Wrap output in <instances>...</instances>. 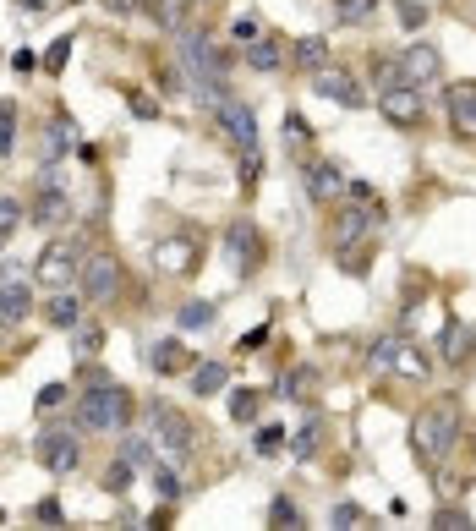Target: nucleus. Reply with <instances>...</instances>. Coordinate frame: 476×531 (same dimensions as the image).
Wrapping results in <instances>:
<instances>
[{"instance_id":"f257e3e1","label":"nucleus","mask_w":476,"mask_h":531,"mask_svg":"<svg viewBox=\"0 0 476 531\" xmlns=\"http://www.w3.org/2000/svg\"><path fill=\"white\" fill-rule=\"evenodd\" d=\"M455 444H460V400L455 395H438L433 406L416 411L411 449H416V460H427V466H444V460L455 455Z\"/></svg>"},{"instance_id":"f03ea898","label":"nucleus","mask_w":476,"mask_h":531,"mask_svg":"<svg viewBox=\"0 0 476 531\" xmlns=\"http://www.w3.org/2000/svg\"><path fill=\"white\" fill-rule=\"evenodd\" d=\"M126 422H132V389L99 378V384H88L77 395V427L83 433H121Z\"/></svg>"},{"instance_id":"7ed1b4c3","label":"nucleus","mask_w":476,"mask_h":531,"mask_svg":"<svg viewBox=\"0 0 476 531\" xmlns=\"http://www.w3.org/2000/svg\"><path fill=\"white\" fill-rule=\"evenodd\" d=\"M148 438H154V449L176 466V460H187L197 449V427L181 417L170 400H148Z\"/></svg>"},{"instance_id":"20e7f679","label":"nucleus","mask_w":476,"mask_h":531,"mask_svg":"<svg viewBox=\"0 0 476 531\" xmlns=\"http://www.w3.org/2000/svg\"><path fill=\"white\" fill-rule=\"evenodd\" d=\"M77 274H83V252H77L72 241H50V247L33 258V280H39L44 291H66Z\"/></svg>"},{"instance_id":"39448f33","label":"nucleus","mask_w":476,"mask_h":531,"mask_svg":"<svg viewBox=\"0 0 476 531\" xmlns=\"http://www.w3.org/2000/svg\"><path fill=\"white\" fill-rule=\"evenodd\" d=\"M39 460L55 477H72L83 466V427H44L39 433Z\"/></svg>"},{"instance_id":"423d86ee","label":"nucleus","mask_w":476,"mask_h":531,"mask_svg":"<svg viewBox=\"0 0 476 531\" xmlns=\"http://www.w3.org/2000/svg\"><path fill=\"white\" fill-rule=\"evenodd\" d=\"M214 121H219V132L230 137L236 154H252V148H258V110H252L247 99H219Z\"/></svg>"},{"instance_id":"0eeeda50","label":"nucleus","mask_w":476,"mask_h":531,"mask_svg":"<svg viewBox=\"0 0 476 531\" xmlns=\"http://www.w3.org/2000/svg\"><path fill=\"white\" fill-rule=\"evenodd\" d=\"M225 258L236 263L241 280H247V274L263 263V236H258V225H252V219H236V225L225 230Z\"/></svg>"},{"instance_id":"6e6552de","label":"nucleus","mask_w":476,"mask_h":531,"mask_svg":"<svg viewBox=\"0 0 476 531\" xmlns=\"http://www.w3.org/2000/svg\"><path fill=\"white\" fill-rule=\"evenodd\" d=\"M378 110H383V121L389 126H405V132H411V126H422V94H416V83H394V88H383L378 94Z\"/></svg>"},{"instance_id":"1a4fd4ad","label":"nucleus","mask_w":476,"mask_h":531,"mask_svg":"<svg viewBox=\"0 0 476 531\" xmlns=\"http://www.w3.org/2000/svg\"><path fill=\"white\" fill-rule=\"evenodd\" d=\"M83 296L88 302H110L115 291H121V263L110 258V252H94V258H83Z\"/></svg>"},{"instance_id":"9d476101","label":"nucleus","mask_w":476,"mask_h":531,"mask_svg":"<svg viewBox=\"0 0 476 531\" xmlns=\"http://www.w3.org/2000/svg\"><path fill=\"white\" fill-rule=\"evenodd\" d=\"M307 83H312V94H323V99H334V105H345V110H356L362 105V88H356V77L345 72V66H318V72H307Z\"/></svg>"},{"instance_id":"9b49d317","label":"nucleus","mask_w":476,"mask_h":531,"mask_svg":"<svg viewBox=\"0 0 476 531\" xmlns=\"http://www.w3.org/2000/svg\"><path fill=\"white\" fill-rule=\"evenodd\" d=\"M301 176H307V198L312 203H340L345 192H351V176H345L340 165H329V159H312Z\"/></svg>"},{"instance_id":"f8f14e48","label":"nucleus","mask_w":476,"mask_h":531,"mask_svg":"<svg viewBox=\"0 0 476 531\" xmlns=\"http://www.w3.org/2000/svg\"><path fill=\"white\" fill-rule=\"evenodd\" d=\"M400 66H405V77H411L416 88H433L438 77H444V55H438V44H405L400 50Z\"/></svg>"},{"instance_id":"ddd939ff","label":"nucleus","mask_w":476,"mask_h":531,"mask_svg":"<svg viewBox=\"0 0 476 531\" xmlns=\"http://www.w3.org/2000/svg\"><path fill=\"white\" fill-rule=\"evenodd\" d=\"M83 148V137H77V121L66 110H55L50 115V126H44V137H39V154H44V165H55L61 154H77Z\"/></svg>"},{"instance_id":"4468645a","label":"nucleus","mask_w":476,"mask_h":531,"mask_svg":"<svg viewBox=\"0 0 476 531\" xmlns=\"http://www.w3.org/2000/svg\"><path fill=\"white\" fill-rule=\"evenodd\" d=\"M148 367H154L159 378H176V373H192L197 356L187 351V340H154L148 345Z\"/></svg>"},{"instance_id":"2eb2a0df","label":"nucleus","mask_w":476,"mask_h":531,"mask_svg":"<svg viewBox=\"0 0 476 531\" xmlns=\"http://www.w3.org/2000/svg\"><path fill=\"white\" fill-rule=\"evenodd\" d=\"M28 219L33 225H66V219H72V198H66L61 187H33Z\"/></svg>"},{"instance_id":"dca6fc26","label":"nucleus","mask_w":476,"mask_h":531,"mask_svg":"<svg viewBox=\"0 0 476 531\" xmlns=\"http://www.w3.org/2000/svg\"><path fill=\"white\" fill-rule=\"evenodd\" d=\"M449 126H455V137L476 143V83H455V88H449Z\"/></svg>"},{"instance_id":"f3484780","label":"nucleus","mask_w":476,"mask_h":531,"mask_svg":"<svg viewBox=\"0 0 476 531\" xmlns=\"http://www.w3.org/2000/svg\"><path fill=\"white\" fill-rule=\"evenodd\" d=\"M33 313V285L28 280H6L0 285V329H17Z\"/></svg>"},{"instance_id":"a211bd4d","label":"nucleus","mask_w":476,"mask_h":531,"mask_svg":"<svg viewBox=\"0 0 476 531\" xmlns=\"http://www.w3.org/2000/svg\"><path fill=\"white\" fill-rule=\"evenodd\" d=\"M44 318H50L55 329H77V323L88 318V307H83V296H77L72 285H66V291H55L50 302H44Z\"/></svg>"},{"instance_id":"6ab92c4d","label":"nucleus","mask_w":476,"mask_h":531,"mask_svg":"<svg viewBox=\"0 0 476 531\" xmlns=\"http://www.w3.org/2000/svg\"><path fill=\"white\" fill-rule=\"evenodd\" d=\"M154 263H159L165 274H192V269H197V247H192L187 236L159 241V247H154Z\"/></svg>"},{"instance_id":"aec40b11","label":"nucleus","mask_w":476,"mask_h":531,"mask_svg":"<svg viewBox=\"0 0 476 531\" xmlns=\"http://www.w3.org/2000/svg\"><path fill=\"white\" fill-rule=\"evenodd\" d=\"M241 61H247L252 72H280V66H285V50H280V39L258 33L252 44H241Z\"/></svg>"},{"instance_id":"412c9836","label":"nucleus","mask_w":476,"mask_h":531,"mask_svg":"<svg viewBox=\"0 0 476 531\" xmlns=\"http://www.w3.org/2000/svg\"><path fill=\"white\" fill-rule=\"evenodd\" d=\"M373 219L378 214H367V209H345L340 219H334V252H345V247H356V241H362L367 236V230H373Z\"/></svg>"},{"instance_id":"4be33fe9","label":"nucleus","mask_w":476,"mask_h":531,"mask_svg":"<svg viewBox=\"0 0 476 531\" xmlns=\"http://www.w3.org/2000/svg\"><path fill=\"white\" fill-rule=\"evenodd\" d=\"M318 449H323V417L312 411V417L301 422L296 433H290V455H296V460H312Z\"/></svg>"},{"instance_id":"5701e85b","label":"nucleus","mask_w":476,"mask_h":531,"mask_svg":"<svg viewBox=\"0 0 476 531\" xmlns=\"http://www.w3.org/2000/svg\"><path fill=\"white\" fill-rule=\"evenodd\" d=\"M471 351H476V334L466 329V323H449V334H444V362H449V367H466Z\"/></svg>"},{"instance_id":"b1692460","label":"nucleus","mask_w":476,"mask_h":531,"mask_svg":"<svg viewBox=\"0 0 476 531\" xmlns=\"http://www.w3.org/2000/svg\"><path fill=\"white\" fill-rule=\"evenodd\" d=\"M230 384V367L225 362H197L192 367V395H219Z\"/></svg>"},{"instance_id":"393cba45","label":"nucleus","mask_w":476,"mask_h":531,"mask_svg":"<svg viewBox=\"0 0 476 531\" xmlns=\"http://www.w3.org/2000/svg\"><path fill=\"white\" fill-rule=\"evenodd\" d=\"M405 351H411V345H405L400 334H383V340H373V356H367V362H373L378 373H394V367L405 362Z\"/></svg>"},{"instance_id":"a878e982","label":"nucleus","mask_w":476,"mask_h":531,"mask_svg":"<svg viewBox=\"0 0 476 531\" xmlns=\"http://www.w3.org/2000/svg\"><path fill=\"white\" fill-rule=\"evenodd\" d=\"M312 389H318V373H312V367H290V373L280 378V395L296 400V406H307Z\"/></svg>"},{"instance_id":"bb28decb","label":"nucleus","mask_w":476,"mask_h":531,"mask_svg":"<svg viewBox=\"0 0 476 531\" xmlns=\"http://www.w3.org/2000/svg\"><path fill=\"white\" fill-rule=\"evenodd\" d=\"M132 482H137V466H132V460H126V455H115V460H110V471H104V482H99V488L121 499V493H132Z\"/></svg>"},{"instance_id":"cd10ccee","label":"nucleus","mask_w":476,"mask_h":531,"mask_svg":"<svg viewBox=\"0 0 476 531\" xmlns=\"http://www.w3.org/2000/svg\"><path fill=\"white\" fill-rule=\"evenodd\" d=\"M296 66L301 72H318V66H329V39H296Z\"/></svg>"},{"instance_id":"c85d7f7f","label":"nucleus","mask_w":476,"mask_h":531,"mask_svg":"<svg viewBox=\"0 0 476 531\" xmlns=\"http://www.w3.org/2000/svg\"><path fill=\"white\" fill-rule=\"evenodd\" d=\"M121 455H126V460H132V466H137V471H143V466H154V455H159V449H154V438H148V433H126Z\"/></svg>"},{"instance_id":"c756f323","label":"nucleus","mask_w":476,"mask_h":531,"mask_svg":"<svg viewBox=\"0 0 476 531\" xmlns=\"http://www.w3.org/2000/svg\"><path fill=\"white\" fill-rule=\"evenodd\" d=\"M236 170H241V192H258V181H263V148H252V154H236Z\"/></svg>"},{"instance_id":"7c9ffc66","label":"nucleus","mask_w":476,"mask_h":531,"mask_svg":"<svg viewBox=\"0 0 476 531\" xmlns=\"http://www.w3.org/2000/svg\"><path fill=\"white\" fill-rule=\"evenodd\" d=\"M104 351V329L94 318H83L77 323V362H88V356H99Z\"/></svg>"},{"instance_id":"2f4dec72","label":"nucleus","mask_w":476,"mask_h":531,"mask_svg":"<svg viewBox=\"0 0 476 531\" xmlns=\"http://www.w3.org/2000/svg\"><path fill=\"white\" fill-rule=\"evenodd\" d=\"M154 488H159V499H170V504H176L181 493H187V482H181V471H176V466H170V460H165V466L154 471Z\"/></svg>"},{"instance_id":"473e14b6","label":"nucleus","mask_w":476,"mask_h":531,"mask_svg":"<svg viewBox=\"0 0 476 531\" xmlns=\"http://www.w3.org/2000/svg\"><path fill=\"white\" fill-rule=\"evenodd\" d=\"M17 148V105L11 99H0V159Z\"/></svg>"},{"instance_id":"72a5a7b5","label":"nucleus","mask_w":476,"mask_h":531,"mask_svg":"<svg viewBox=\"0 0 476 531\" xmlns=\"http://www.w3.org/2000/svg\"><path fill=\"white\" fill-rule=\"evenodd\" d=\"M258 406H263L258 389H236V395H230V417H236V422H252V417H258Z\"/></svg>"},{"instance_id":"f704fd0d","label":"nucleus","mask_w":476,"mask_h":531,"mask_svg":"<svg viewBox=\"0 0 476 531\" xmlns=\"http://www.w3.org/2000/svg\"><path fill=\"white\" fill-rule=\"evenodd\" d=\"M285 143L296 148V154L312 143V126H307V115H301V110H290V115H285Z\"/></svg>"},{"instance_id":"c9c22d12","label":"nucleus","mask_w":476,"mask_h":531,"mask_svg":"<svg viewBox=\"0 0 476 531\" xmlns=\"http://www.w3.org/2000/svg\"><path fill=\"white\" fill-rule=\"evenodd\" d=\"M378 11V0H334V17L340 22H367Z\"/></svg>"},{"instance_id":"e433bc0d","label":"nucleus","mask_w":476,"mask_h":531,"mask_svg":"<svg viewBox=\"0 0 476 531\" xmlns=\"http://www.w3.org/2000/svg\"><path fill=\"white\" fill-rule=\"evenodd\" d=\"M176 318H181V329H208V323H214V307H208V302H187Z\"/></svg>"},{"instance_id":"4c0bfd02","label":"nucleus","mask_w":476,"mask_h":531,"mask_svg":"<svg viewBox=\"0 0 476 531\" xmlns=\"http://www.w3.org/2000/svg\"><path fill=\"white\" fill-rule=\"evenodd\" d=\"M72 33H66V39H55L50 44V55H44V72H66V61H72Z\"/></svg>"},{"instance_id":"58836bf2","label":"nucleus","mask_w":476,"mask_h":531,"mask_svg":"<svg viewBox=\"0 0 476 531\" xmlns=\"http://www.w3.org/2000/svg\"><path fill=\"white\" fill-rule=\"evenodd\" d=\"M269 526H301V510H296V504L285 499V493H280V499L269 504Z\"/></svg>"},{"instance_id":"ea45409f","label":"nucleus","mask_w":476,"mask_h":531,"mask_svg":"<svg viewBox=\"0 0 476 531\" xmlns=\"http://www.w3.org/2000/svg\"><path fill=\"white\" fill-rule=\"evenodd\" d=\"M252 444H258V455H274V449L285 444V433H280V427H274V422H263V427H258V438H252Z\"/></svg>"},{"instance_id":"a19ab883","label":"nucleus","mask_w":476,"mask_h":531,"mask_svg":"<svg viewBox=\"0 0 476 531\" xmlns=\"http://www.w3.org/2000/svg\"><path fill=\"white\" fill-rule=\"evenodd\" d=\"M33 521H44V526H61V521H66L61 499H39V504H33Z\"/></svg>"},{"instance_id":"79ce46f5","label":"nucleus","mask_w":476,"mask_h":531,"mask_svg":"<svg viewBox=\"0 0 476 531\" xmlns=\"http://www.w3.org/2000/svg\"><path fill=\"white\" fill-rule=\"evenodd\" d=\"M66 395H72L66 384H44V389H39V411H61Z\"/></svg>"},{"instance_id":"37998d69","label":"nucleus","mask_w":476,"mask_h":531,"mask_svg":"<svg viewBox=\"0 0 476 531\" xmlns=\"http://www.w3.org/2000/svg\"><path fill=\"white\" fill-rule=\"evenodd\" d=\"M22 214H28V209H22L17 198H0V230H6V236H11V230H17V225H22Z\"/></svg>"},{"instance_id":"c03bdc74","label":"nucleus","mask_w":476,"mask_h":531,"mask_svg":"<svg viewBox=\"0 0 476 531\" xmlns=\"http://www.w3.org/2000/svg\"><path fill=\"white\" fill-rule=\"evenodd\" d=\"M433 526H444V531H466V526H471V515H466V510H433Z\"/></svg>"},{"instance_id":"a18cd8bd","label":"nucleus","mask_w":476,"mask_h":531,"mask_svg":"<svg viewBox=\"0 0 476 531\" xmlns=\"http://www.w3.org/2000/svg\"><path fill=\"white\" fill-rule=\"evenodd\" d=\"M334 526H362L367 515H362V504H334V515H329Z\"/></svg>"},{"instance_id":"49530a36","label":"nucleus","mask_w":476,"mask_h":531,"mask_svg":"<svg viewBox=\"0 0 476 531\" xmlns=\"http://www.w3.org/2000/svg\"><path fill=\"white\" fill-rule=\"evenodd\" d=\"M400 22H405V28H422L427 6H422V0H400Z\"/></svg>"},{"instance_id":"de8ad7c7","label":"nucleus","mask_w":476,"mask_h":531,"mask_svg":"<svg viewBox=\"0 0 476 531\" xmlns=\"http://www.w3.org/2000/svg\"><path fill=\"white\" fill-rule=\"evenodd\" d=\"M170 515H176V504H170V499H165V504H159V510H154V515H148V521H143V526H154V531H159V526H170Z\"/></svg>"},{"instance_id":"09e8293b","label":"nucleus","mask_w":476,"mask_h":531,"mask_svg":"<svg viewBox=\"0 0 476 531\" xmlns=\"http://www.w3.org/2000/svg\"><path fill=\"white\" fill-rule=\"evenodd\" d=\"M263 340H269V329H252V334H247V340H241V345H236V351H241V356H252V351H258V345H263Z\"/></svg>"},{"instance_id":"8fccbe9b","label":"nucleus","mask_w":476,"mask_h":531,"mask_svg":"<svg viewBox=\"0 0 476 531\" xmlns=\"http://www.w3.org/2000/svg\"><path fill=\"white\" fill-rule=\"evenodd\" d=\"M6 280H22V263L17 258H0V285H6Z\"/></svg>"},{"instance_id":"3c124183","label":"nucleus","mask_w":476,"mask_h":531,"mask_svg":"<svg viewBox=\"0 0 476 531\" xmlns=\"http://www.w3.org/2000/svg\"><path fill=\"white\" fill-rule=\"evenodd\" d=\"M132 115H143V121H154V115H159V105H154V99H132Z\"/></svg>"},{"instance_id":"603ef678","label":"nucleus","mask_w":476,"mask_h":531,"mask_svg":"<svg viewBox=\"0 0 476 531\" xmlns=\"http://www.w3.org/2000/svg\"><path fill=\"white\" fill-rule=\"evenodd\" d=\"M0 247H6V230H0Z\"/></svg>"}]
</instances>
